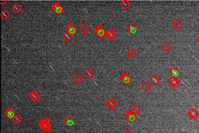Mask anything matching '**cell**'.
Here are the masks:
<instances>
[{
  "label": "cell",
  "mask_w": 199,
  "mask_h": 133,
  "mask_svg": "<svg viewBox=\"0 0 199 133\" xmlns=\"http://www.w3.org/2000/svg\"><path fill=\"white\" fill-rule=\"evenodd\" d=\"M39 126L40 127V128H41V129L43 131L46 132V133H48L51 129L50 125L46 123L45 121H43L42 119L40 120V121L39 122Z\"/></svg>",
  "instance_id": "cell-3"
},
{
  "label": "cell",
  "mask_w": 199,
  "mask_h": 133,
  "mask_svg": "<svg viewBox=\"0 0 199 133\" xmlns=\"http://www.w3.org/2000/svg\"><path fill=\"white\" fill-rule=\"evenodd\" d=\"M12 11L14 12V13H19L21 12V10H22V8H21V6H20V4H14L13 5L12 8Z\"/></svg>",
  "instance_id": "cell-17"
},
{
  "label": "cell",
  "mask_w": 199,
  "mask_h": 133,
  "mask_svg": "<svg viewBox=\"0 0 199 133\" xmlns=\"http://www.w3.org/2000/svg\"><path fill=\"white\" fill-rule=\"evenodd\" d=\"M106 104H107V106H108V107L111 109H115L117 106L116 102L113 99H112V98L108 99Z\"/></svg>",
  "instance_id": "cell-9"
},
{
  "label": "cell",
  "mask_w": 199,
  "mask_h": 133,
  "mask_svg": "<svg viewBox=\"0 0 199 133\" xmlns=\"http://www.w3.org/2000/svg\"><path fill=\"white\" fill-rule=\"evenodd\" d=\"M174 28L176 29H179L182 27V22L179 20H176L173 23Z\"/></svg>",
  "instance_id": "cell-22"
},
{
  "label": "cell",
  "mask_w": 199,
  "mask_h": 133,
  "mask_svg": "<svg viewBox=\"0 0 199 133\" xmlns=\"http://www.w3.org/2000/svg\"><path fill=\"white\" fill-rule=\"evenodd\" d=\"M12 120H13V122L14 123L19 124V123H20L22 121V117L19 114H16L15 116L13 117Z\"/></svg>",
  "instance_id": "cell-26"
},
{
  "label": "cell",
  "mask_w": 199,
  "mask_h": 133,
  "mask_svg": "<svg viewBox=\"0 0 199 133\" xmlns=\"http://www.w3.org/2000/svg\"><path fill=\"white\" fill-rule=\"evenodd\" d=\"M52 10L55 12V14H58V15H60L62 14L64 12V8L62 6L60 5V4L58 3H54L52 4Z\"/></svg>",
  "instance_id": "cell-2"
},
{
  "label": "cell",
  "mask_w": 199,
  "mask_h": 133,
  "mask_svg": "<svg viewBox=\"0 0 199 133\" xmlns=\"http://www.w3.org/2000/svg\"><path fill=\"white\" fill-rule=\"evenodd\" d=\"M1 17H2V19H8L9 17V13L8 11H3L1 13Z\"/></svg>",
  "instance_id": "cell-29"
},
{
  "label": "cell",
  "mask_w": 199,
  "mask_h": 133,
  "mask_svg": "<svg viewBox=\"0 0 199 133\" xmlns=\"http://www.w3.org/2000/svg\"><path fill=\"white\" fill-rule=\"evenodd\" d=\"M127 54L128 57H129L131 59H134V57H136V55H137V53H136L134 49H130V50H129L128 51Z\"/></svg>",
  "instance_id": "cell-16"
},
{
  "label": "cell",
  "mask_w": 199,
  "mask_h": 133,
  "mask_svg": "<svg viewBox=\"0 0 199 133\" xmlns=\"http://www.w3.org/2000/svg\"><path fill=\"white\" fill-rule=\"evenodd\" d=\"M170 44L168 43V42H164V44H162V49L165 51V52H168L170 50Z\"/></svg>",
  "instance_id": "cell-23"
},
{
  "label": "cell",
  "mask_w": 199,
  "mask_h": 133,
  "mask_svg": "<svg viewBox=\"0 0 199 133\" xmlns=\"http://www.w3.org/2000/svg\"><path fill=\"white\" fill-rule=\"evenodd\" d=\"M121 80L125 85H129L131 82V78L127 73H123L121 76Z\"/></svg>",
  "instance_id": "cell-5"
},
{
  "label": "cell",
  "mask_w": 199,
  "mask_h": 133,
  "mask_svg": "<svg viewBox=\"0 0 199 133\" xmlns=\"http://www.w3.org/2000/svg\"><path fill=\"white\" fill-rule=\"evenodd\" d=\"M140 111H141V108H140L139 106L134 105L131 108V111L135 114H139V113H140Z\"/></svg>",
  "instance_id": "cell-27"
},
{
  "label": "cell",
  "mask_w": 199,
  "mask_h": 133,
  "mask_svg": "<svg viewBox=\"0 0 199 133\" xmlns=\"http://www.w3.org/2000/svg\"><path fill=\"white\" fill-rule=\"evenodd\" d=\"M80 31L81 32L83 33V34H86L89 31V27L87 24H82L80 26Z\"/></svg>",
  "instance_id": "cell-18"
},
{
  "label": "cell",
  "mask_w": 199,
  "mask_h": 133,
  "mask_svg": "<svg viewBox=\"0 0 199 133\" xmlns=\"http://www.w3.org/2000/svg\"><path fill=\"white\" fill-rule=\"evenodd\" d=\"M5 115L8 119H13L16 114L14 111L9 108L5 111Z\"/></svg>",
  "instance_id": "cell-12"
},
{
  "label": "cell",
  "mask_w": 199,
  "mask_h": 133,
  "mask_svg": "<svg viewBox=\"0 0 199 133\" xmlns=\"http://www.w3.org/2000/svg\"><path fill=\"white\" fill-rule=\"evenodd\" d=\"M29 98L33 102H38L40 100V95L37 92L33 91L30 93Z\"/></svg>",
  "instance_id": "cell-8"
},
{
  "label": "cell",
  "mask_w": 199,
  "mask_h": 133,
  "mask_svg": "<svg viewBox=\"0 0 199 133\" xmlns=\"http://www.w3.org/2000/svg\"><path fill=\"white\" fill-rule=\"evenodd\" d=\"M7 0H1L0 1V4H1V5H3V4H5L6 3H7Z\"/></svg>",
  "instance_id": "cell-31"
},
{
  "label": "cell",
  "mask_w": 199,
  "mask_h": 133,
  "mask_svg": "<svg viewBox=\"0 0 199 133\" xmlns=\"http://www.w3.org/2000/svg\"><path fill=\"white\" fill-rule=\"evenodd\" d=\"M94 31L100 38H104L107 36V31L103 29V28L101 26H96L95 27Z\"/></svg>",
  "instance_id": "cell-1"
},
{
  "label": "cell",
  "mask_w": 199,
  "mask_h": 133,
  "mask_svg": "<svg viewBox=\"0 0 199 133\" xmlns=\"http://www.w3.org/2000/svg\"><path fill=\"white\" fill-rule=\"evenodd\" d=\"M107 37L111 40H113L116 38V34L112 29H108L107 31Z\"/></svg>",
  "instance_id": "cell-11"
},
{
  "label": "cell",
  "mask_w": 199,
  "mask_h": 133,
  "mask_svg": "<svg viewBox=\"0 0 199 133\" xmlns=\"http://www.w3.org/2000/svg\"><path fill=\"white\" fill-rule=\"evenodd\" d=\"M73 81L76 83H80L82 81V77L80 74L75 75L73 77Z\"/></svg>",
  "instance_id": "cell-15"
},
{
  "label": "cell",
  "mask_w": 199,
  "mask_h": 133,
  "mask_svg": "<svg viewBox=\"0 0 199 133\" xmlns=\"http://www.w3.org/2000/svg\"><path fill=\"white\" fill-rule=\"evenodd\" d=\"M64 121L65 125H66L67 126H71L74 125V120H73V118L70 116H66V117H65V118H64Z\"/></svg>",
  "instance_id": "cell-13"
},
{
  "label": "cell",
  "mask_w": 199,
  "mask_h": 133,
  "mask_svg": "<svg viewBox=\"0 0 199 133\" xmlns=\"http://www.w3.org/2000/svg\"><path fill=\"white\" fill-rule=\"evenodd\" d=\"M66 31H67V32L70 34L72 36L76 34H77V28L72 24H69L66 26Z\"/></svg>",
  "instance_id": "cell-6"
},
{
  "label": "cell",
  "mask_w": 199,
  "mask_h": 133,
  "mask_svg": "<svg viewBox=\"0 0 199 133\" xmlns=\"http://www.w3.org/2000/svg\"><path fill=\"white\" fill-rule=\"evenodd\" d=\"M170 75H172V77H176L177 78V77L179 75V71L177 69H175V68H173L170 70Z\"/></svg>",
  "instance_id": "cell-21"
},
{
  "label": "cell",
  "mask_w": 199,
  "mask_h": 133,
  "mask_svg": "<svg viewBox=\"0 0 199 133\" xmlns=\"http://www.w3.org/2000/svg\"><path fill=\"white\" fill-rule=\"evenodd\" d=\"M142 88L144 92H149L151 88V84L148 82H145L142 84Z\"/></svg>",
  "instance_id": "cell-20"
},
{
  "label": "cell",
  "mask_w": 199,
  "mask_h": 133,
  "mask_svg": "<svg viewBox=\"0 0 199 133\" xmlns=\"http://www.w3.org/2000/svg\"><path fill=\"white\" fill-rule=\"evenodd\" d=\"M197 41H198V42L199 43V36L197 37Z\"/></svg>",
  "instance_id": "cell-33"
},
{
  "label": "cell",
  "mask_w": 199,
  "mask_h": 133,
  "mask_svg": "<svg viewBox=\"0 0 199 133\" xmlns=\"http://www.w3.org/2000/svg\"><path fill=\"white\" fill-rule=\"evenodd\" d=\"M129 5H130V3L127 0H123L121 2V6L122 8L123 9H127L129 7Z\"/></svg>",
  "instance_id": "cell-25"
},
{
  "label": "cell",
  "mask_w": 199,
  "mask_h": 133,
  "mask_svg": "<svg viewBox=\"0 0 199 133\" xmlns=\"http://www.w3.org/2000/svg\"><path fill=\"white\" fill-rule=\"evenodd\" d=\"M169 83L174 88H177L180 85V81L176 77H171L169 78Z\"/></svg>",
  "instance_id": "cell-7"
},
{
  "label": "cell",
  "mask_w": 199,
  "mask_h": 133,
  "mask_svg": "<svg viewBox=\"0 0 199 133\" xmlns=\"http://www.w3.org/2000/svg\"><path fill=\"white\" fill-rule=\"evenodd\" d=\"M123 133H133L131 131H129V130H126V131H125Z\"/></svg>",
  "instance_id": "cell-32"
},
{
  "label": "cell",
  "mask_w": 199,
  "mask_h": 133,
  "mask_svg": "<svg viewBox=\"0 0 199 133\" xmlns=\"http://www.w3.org/2000/svg\"><path fill=\"white\" fill-rule=\"evenodd\" d=\"M137 27L134 25V24H130L129 26L128 27V31L129 32H130L131 34H135L137 32Z\"/></svg>",
  "instance_id": "cell-14"
},
{
  "label": "cell",
  "mask_w": 199,
  "mask_h": 133,
  "mask_svg": "<svg viewBox=\"0 0 199 133\" xmlns=\"http://www.w3.org/2000/svg\"><path fill=\"white\" fill-rule=\"evenodd\" d=\"M72 35L70 34H69V32H65L63 34V36H62V37L64 39V40H66V41H69V40H70L71 39H72Z\"/></svg>",
  "instance_id": "cell-28"
},
{
  "label": "cell",
  "mask_w": 199,
  "mask_h": 133,
  "mask_svg": "<svg viewBox=\"0 0 199 133\" xmlns=\"http://www.w3.org/2000/svg\"><path fill=\"white\" fill-rule=\"evenodd\" d=\"M188 115L192 119H195L199 117V113L197 112V111L196 109H194V108H191L188 111Z\"/></svg>",
  "instance_id": "cell-10"
},
{
  "label": "cell",
  "mask_w": 199,
  "mask_h": 133,
  "mask_svg": "<svg viewBox=\"0 0 199 133\" xmlns=\"http://www.w3.org/2000/svg\"><path fill=\"white\" fill-rule=\"evenodd\" d=\"M159 82V78L158 76H153L151 78V83L153 85H158Z\"/></svg>",
  "instance_id": "cell-24"
},
{
  "label": "cell",
  "mask_w": 199,
  "mask_h": 133,
  "mask_svg": "<svg viewBox=\"0 0 199 133\" xmlns=\"http://www.w3.org/2000/svg\"><path fill=\"white\" fill-rule=\"evenodd\" d=\"M85 77L87 78H92L94 77V72L92 70H87L85 73Z\"/></svg>",
  "instance_id": "cell-19"
},
{
  "label": "cell",
  "mask_w": 199,
  "mask_h": 133,
  "mask_svg": "<svg viewBox=\"0 0 199 133\" xmlns=\"http://www.w3.org/2000/svg\"><path fill=\"white\" fill-rule=\"evenodd\" d=\"M44 121H45L46 123H48V124H50V122H51V121H50V117H48V116H45V117H44L42 119Z\"/></svg>",
  "instance_id": "cell-30"
},
{
  "label": "cell",
  "mask_w": 199,
  "mask_h": 133,
  "mask_svg": "<svg viewBox=\"0 0 199 133\" xmlns=\"http://www.w3.org/2000/svg\"><path fill=\"white\" fill-rule=\"evenodd\" d=\"M126 117L128 119V121L130 123H134L137 120V117L136 116V114L131 111H128L126 113Z\"/></svg>",
  "instance_id": "cell-4"
}]
</instances>
